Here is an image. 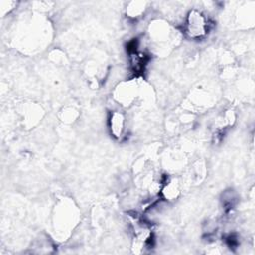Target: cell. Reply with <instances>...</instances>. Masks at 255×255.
I'll return each instance as SVG.
<instances>
[{"mask_svg":"<svg viewBox=\"0 0 255 255\" xmlns=\"http://www.w3.org/2000/svg\"><path fill=\"white\" fill-rule=\"evenodd\" d=\"M208 24L205 17L198 11H191L186 21V33L191 38H200L207 32Z\"/></svg>","mask_w":255,"mask_h":255,"instance_id":"obj_1","label":"cell"},{"mask_svg":"<svg viewBox=\"0 0 255 255\" xmlns=\"http://www.w3.org/2000/svg\"><path fill=\"white\" fill-rule=\"evenodd\" d=\"M111 128L116 136H121L124 129V117L122 114H113L111 118Z\"/></svg>","mask_w":255,"mask_h":255,"instance_id":"obj_2","label":"cell"}]
</instances>
